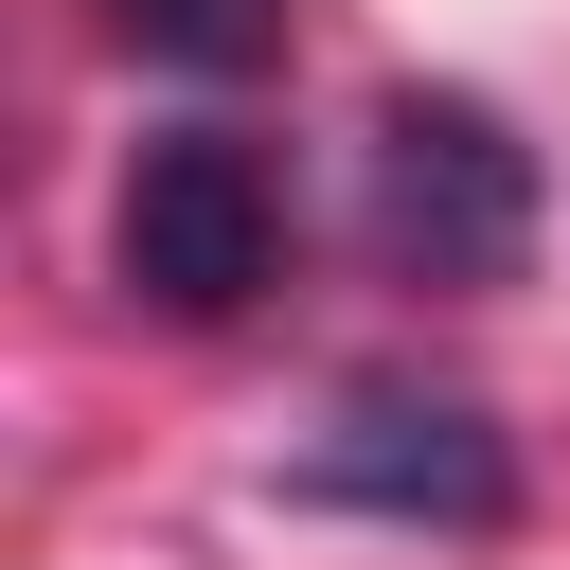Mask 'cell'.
Wrapping results in <instances>:
<instances>
[{
    "label": "cell",
    "mask_w": 570,
    "mask_h": 570,
    "mask_svg": "<svg viewBox=\"0 0 570 570\" xmlns=\"http://www.w3.org/2000/svg\"><path fill=\"white\" fill-rule=\"evenodd\" d=\"M107 267H125V303H142V321H178V338L249 321V303L285 285V160H267L249 125H160V142L125 160Z\"/></svg>",
    "instance_id": "obj_2"
},
{
    "label": "cell",
    "mask_w": 570,
    "mask_h": 570,
    "mask_svg": "<svg viewBox=\"0 0 570 570\" xmlns=\"http://www.w3.org/2000/svg\"><path fill=\"white\" fill-rule=\"evenodd\" d=\"M125 53H160V71H249L267 36H285V0H89Z\"/></svg>",
    "instance_id": "obj_4"
},
{
    "label": "cell",
    "mask_w": 570,
    "mask_h": 570,
    "mask_svg": "<svg viewBox=\"0 0 570 570\" xmlns=\"http://www.w3.org/2000/svg\"><path fill=\"white\" fill-rule=\"evenodd\" d=\"M534 214H552V178H534V142L481 89H392L374 107V267L392 285L481 303V285L534 267Z\"/></svg>",
    "instance_id": "obj_1"
},
{
    "label": "cell",
    "mask_w": 570,
    "mask_h": 570,
    "mask_svg": "<svg viewBox=\"0 0 570 570\" xmlns=\"http://www.w3.org/2000/svg\"><path fill=\"white\" fill-rule=\"evenodd\" d=\"M303 517H374V534H499L517 517V428L481 392H428V374H356L321 410V445L285 463Z\"/></svg>",
    "instance_id": "obj_3"
}]
</instances>
